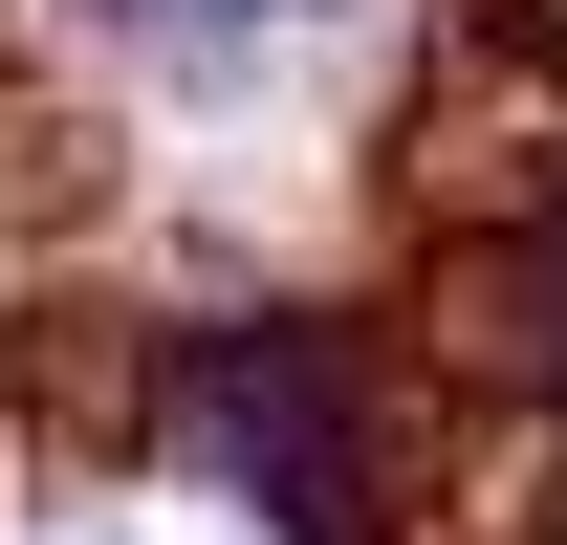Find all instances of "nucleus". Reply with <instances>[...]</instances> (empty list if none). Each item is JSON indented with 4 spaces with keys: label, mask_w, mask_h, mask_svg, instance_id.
<instances>
[{
    "label": "nucleus",
    "mask_w": 567,
    "mask_h": 545,
    "mask_svg": "<svg viewBox=\"0 0 567 545\" xmlns=\"http://www.w3.org/2000/svg\"><path fill=\"white\" fill-rule=\"evenodd\" d=\"M175 414H197V459L262 502V524H350L371 502V371L328 328H197V371H175Z\"/></svg>",
    "instance_id": "f257e3e1"
}]
</instances>
